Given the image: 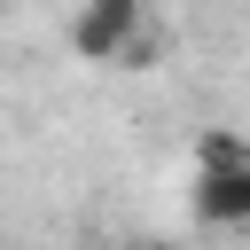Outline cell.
<instances>
[{"label":"cell","mask_w":250,"mask_h":250,"mask_svg":"<svg viewBox=\"0 0 250 250\" xmlns=\"http://www.w3.org/2000/svg\"><path fill=\"white\" fill-rule=\"evenodd\" d=\"M70 55H78V62H125V70H148L156 31H148L141 0H78V16H70Z\"/></svg>","instance_id":"7a4b0ae2"},{"label":"cell","mask_w":250,"mask_h":250,"mask_svg":"<svg viewBox=\"0 0 250 250\" xmlns=\"http://www.w3.org/2000/svg\"><path fill=\"white\" fill-rule=\"evenodd\" d=\"M195 219L203 227H250V141L211 125L195 133Z\"/></svg>","instance_id":"6da1fadb"},{"label":"cell","mask_w":250,"mask_h":250,"mask_svg":"<svg viewBox=\"0 0 250 250\" xmlns=\"http://www.w3.org/2000/svg\"><path fill=\"white\" fill-rule=\"evenodd\" d=\"M141 250H164V242H141Z\"/></svg>","instance_id":"3957f363"}]
</instances>
